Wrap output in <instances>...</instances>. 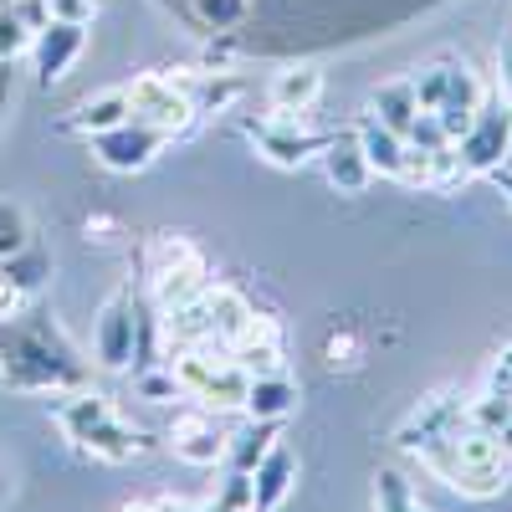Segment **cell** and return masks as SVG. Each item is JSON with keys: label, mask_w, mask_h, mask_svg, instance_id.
Returning <instances> with one entry per match:
<instances>
[{"label": "cell", "mask_w": 512, "mask_h": 512, "mask_svg": "<svg viewBox=\"0 0 512 512\" xmlns=\"http://www.w3.org/2000/svg\"><path fill=\"white\" fill-rule=\"evenodd\" d=\"M205 308H210V338H216L221 349H231L236 338L246 333V323L256 318V308L246 303V297L226 282H210L205 287Z\"/></svg>", "instance_id": "obj_17"}, {"label": "cell", "mask_w": 512, "mask_h": 512, "mask_svg": "<svg viewBox=\"0 0 512 512\" xmlns=\"http://www.w3.org/2000/svg\"><path fill=\"white\" fill-rule=\"evenodd\" d=\"M11 11L26 31H41V26H52V0H11Z\"/></svg>", "instance_id": "obj_29"}, {"label": "cell", "mask_w": 512, "mask_h": 512, "mask_svg": "<svg viewBox=\"0 0 512 512\" xmlns=\"http://www.w3.org/2000/svg\"><path fill=\"white\" fill-rule=\"evenodd\" d=\"M149 282H154V308H159V313L180 308V303H195V297L210 287V277H205V262H200V256H190V262L169 267V272H159V277H149Z\"/></svg>", "instance_id": "obj_19"}, {"label": "cell", "mask_w": 512, "mask_h": 512, "mask_svg": "<svg viewBox=\"0 0 512 512\" xmlns=\"http://www.w3.org/2000/svg\"><path fill=\"white\" fill-rule=\"evenodd\" d=\"M420 502H415V492H410V482L400 477V472H379V482H374V512H415Z\"/></svg>", "instance_id": "obj_25"}, {"label": "cell", "mask_w": 512, "mask_h": 512, "mask_svg": "<svg viewBox=\"0 0 512 512\" xmlns=\"http://www.w3.org/2000/svg\"><path fill=\"white\" fill-rule=\"evenodd\" d=\"M98 11V0H52V21H72V26H88Z\"/></svg>", "instance_id": "obj_30"}, {"label": "cell", "mask_w": 512, "mask_h": 512, "mask_svg": "<svg viewBox=\"0 0 512 512\" xmlns=\"http://www.w3.org/2000/svg\"><path fill=\"white\" fill-rule=\"evenodd\" d=\"M318 159H323V175H328V185L338 195H359L374 180V169H369V159H364V149H359L354 134L349 139H328Z\"/></svg>", "instance_id": "obj_16"}, {"label": "cell", "mask_w": 512, "mask_h": 512, "mask_svg": "<svg viewBox=\"0 0 512 512\" xmlns=\"http://www.w3.org/2000/svg\"><path fill=\"white\" fill-rule=\"evenodd\" d=\"M169 144V134H159V128L139 123V118H128L118 128H108V134L93 139V154L103 169H113V175H139V169L154 164V154Z\"/></svg>", "instance_id": "obj_7"}, {"label": "cell", "mask_w": 512, "mask_h": 512, "mask_svg": "<svg viewBox=\"0 0 512 512\" xmlns=\"http://www.w3.org/2000/svg\"><path fill=\"white\" fill-rule=\"evenodd\" d=\"M507 420H512V400L502 390H482L466 400V425L472 431H487V436H502L507 431Z\"/></svg>", "instance_id": "obj_23"}, {"label": "cell", "mask_w": 512, "mask_h": 512, "mask_svg": "<svg viewBox=\"0 0 512 512\" xmlns=\"http://www.w3.org/2000/svg\"><path fill=\"white\" fill-rule=\"evenodd\" d=\"M180 379V395L195 400L200 410L210 415H226V410H241L246 405V390H251V374L221 349V344H200V349H180L164 359Z\"/></svg>", "instance_id": "obj_2"}, {"label": "cell", "mask_w": 512, "mask_h": 512, "mask_svg": "<svg viewBox=\"0 0 512 512\" xmlns=\"http://www.w3.org/2000/svg\"><path fill=\"white\" fill-rule=\"evenodd\" d=\"M57 420H62V431L72 436V446L98 456V461L118 466V461H134L144 451V436L103 395H67V400H57Z\"/></svg>", "instance_id": "obj_3"}, {"label": "cell", "mask_w": 512, "mask_h": 512, "mask_svg": "<svg viewBox=\"0 0 512 512\" xmlns=\"http://www.w3.org/2000/svg\"><path fill=\"white\" fill-rule=\"evenodd\" d=\"M21 308H26V287L0 267V323H11V318H21Z\"/></svg>", "instance_id": "obj_28"}, {"label": "cell", "mask_w": 512, "mask_h": 512, "mask_svg": "<svg viewBox=\"0 0 512 512\" xmlns=\"http://www.w3.org/2000/svg\"><path fill=\"white\" fill-rule=\"evenodd\" d=\"M195 6L205 11V21H216V26H231L241 11H246V0H195Z\"/></svg>", "instance_id": "obj_31"}, {"label": "cell", "mask_w": 512, "mask_h": 512, "mask_svg": "<svg viewBox=\"0 0 512 512\" xmlns=\"http://www.w3.org/2000/svg\"><path fill=\"white\" fill-rule=\"evenodd\" d=\"M128 113H134L139 123H149V128H159V134H185V128L200 118L195 113V103L185 98V88L175 77H164V72H144V77H134L128 82Z\"/></svg>", "instance_id": "obj_6"}, {"label": "cell", "mask_w": 512, "mask_h": 512, "mask_svg": "<svg viewBox=\"0 0 512 512\" xmlns=\"http://www.w3.org/2000/svg\"><path fill=\"white\" fill-rule=\"evenodd\" d=\"M226 431L216 420H210V410H195V415H185V420H175V431H169V451H175L180 461H190V466H216V461H226Z\"/></svg>", "instance_id": "obj_11"}, {"label": "cell", "mask_w": 512, "mask_h": 512, "mask_svg": "<svg viewBox=\"0 0 512 512\" xmlns=\"http://www.w3.org/2000/svg\"><path fill=\"white\" fill-rule=\"evenodd\" d=\"M354 139H359V149H364V159H369L374 175H384V180H405L410 144L395 134V128H384V123L369 113V118H359V123H354Z\"/></svg>", "instance_id": "obj_13"}, {"label": "cell", "mask_w": 512, "mask_h": 512, "mask_svg": "<svg viewBox=\"0 0 512 512\" xmlns=\"http://www.w3.org/2000/svg\"><path fill=\"white\" fill-rule=\"evenodd\" d=\"M487 390H502V395L512 400V349L497 354V364H492V374H487Z\"/></svg>", "instance_id": "obj_32"}, {"label": "cell", "mask_w": 512, "mask_h": 512, "mask_svg": "<svg viewBox=\"0 0 512 512\" xmlns=\"http://www.w3.org/2000/svg\"><path fill=\"white\" fill-rule=\"evenodd\" d=\"M415 512H431V507H415Z\"/></svg>", "instance_id": "obj_36"}, {"label": "cell", "mask_w": 512, "mask_h": 512, "mask_svg": "<svg viewBox=\"0 0 512 512\" xmlns=\"http://www.w3.org/2000/svg\"><path fill=\"white\" fill-rule=\"evenodd\" d=\"M497 93H502V98H512V41L497 52Z\"/></svg>", "instance_id": "obj_33"}, {"label": "cell", "mask_w": 512, "mask_h": 512, "mask_svg": "<svg viewBox=\"0 0 512 512\" xmlns=\"http://www.w3.org/2000/svg\"><path fill=\"white\" fill-rule=\"evenodd\" d=\"M492 180H497V185L507 190V200H512V175H507V169H497V175H492Z\"/></svg>", "instance_id": "obj_34"}, {"label": "cell", "mask_w": 512, "mask_h": 512, "mask_svg": "<svg viewBox=\"0 0 512 512\" xmlns=\"http://www.w3.org/2000/svg\"><path fill=\"white\" fill-rule=\"evenodd\" d=\"M410 82H415L420 113H436L441 128L451 134V144L466 134V128H472V118H477V108H482V98H487V82L466 67V62H451V57L420 67Z\"/></svg>", "instance_id": "obj_4"}, {"label": "cell", "mask_w": 512, "mask_h": 512, "mask_svg": "<svg viewBox=\"0 0 512 512\" xmlns=\"http://www.w3.org/2000/svg\"><path fill=\"white\" fill-rule=\"evenodd\" d=\"M456 425H466V400H461V395H436V400H420V410L400 425L395 446H400V451H420L425 441H436V436L456 431Z\"/></svg>", "instance_id": "obj_12"}, {"label": "cell", "mask_w": 512, "mask_h": 512, "mask_svg": "<svg viewBox=\"0 0 512 512\" xmlns=\"http://www.w3.org/2000/svg\"><path fill=\"white\" fill-rule=\"evenodd\" d=\"M277 441H282V436H277V420H251L241 436L226 441V466H231V472H256Z\"/></svg>", "instance_id": "obj_22"}, {"label": "cell", "mask_w": 512, "mask_h": 512, "mask_svg": "<svg viewBox=\"0 0 512 512\" xmlns=\"http://www.w3.org/2000/svg\"><path fill=\"white\" fill-rule=\"evenodd\" d=\"M507 144H512V98H502L497 88H487L472 128L456 139L461 169H466V175H497V169L507 164Z\"/></svg>", "instance_id": "obj_5"}, {"label": "cell", "mask_w": 512, "mask_h": 512, "mask_svg": "<svg viewBox=\"0 0 512 512\" xmlns=\"http://www.w3.org/2000/svg\"><path fill=\"white\" fill-rule=\"evenodd\" d=\"M246 420H287L297 410V384L282 374H262V379H251V390H246Z\"/></svg>", "instance_id": "obj_18"}, {"label": "cell", "mask_w": 512, "mask_h": 512, "mask_svg": "<svg viewBox=\"0 0 512 512\" xmlns=\"http://www.w3.org/2000/svg\"><path fill=\"white\" fill-rule=\"evenodd\" d=\"M502 169H507V175H512V144H507V164H502Z\"/></svg>", "instance_id": "obj_35"}, {"label": "cell", "mask_w": 512, "mask_h": 512, "mask_svg": "<svg viewBox=\"0 0 512 512\" xmlns=\"http://www.w3.org/2000/svg\"><path fill=\"white\" fill-rule=\"evenodd\" d=\"M216 502V512H256V482H251V472H231L226 466V482H221V492L210 497Z\"/></svg>", "instance_id": "obj_24"}, {"label": "cell", "mask_w": 512, "mask_h": 512, "mask_svg": "<svg viewBox=\"0 0 512 512\" xmlns=\"http://www.w3.org/2000/svg\"><path fill=\"white\" fill-rule=\"evenodd\" d=\"M190 256H200L185 236H159L154 246H149V277H159V272H169V267H180V262H190Z\"/></svg>", "instance_id": "obj_26"}, {"label": "cell", "mask_w": 512, "mask_h": 512, "mask_svg": "<svg viewBox=\"0 0 512 512\" xmlns=\"http://www.w3.org/2000/svg\"><path fill=\"white\" fill-rule=\"evenodd\" d=\"M93 349L103 369H128L139 359V308H134V292H113L108 308L98 313L93 328Z\"/></svg>", "instance_id": "obj_8"}, {"label": "cell", "mask_w": 512, "mask_h": 512, "mask_svg": "<svg viewBox=\"0 0 512 512\" xmlns=\"http://www.w3.org/2000/svg\"><path fill=\"white\" fill-rule=\"evenodd\" d=\"M134 113H128V93L123 88H108V93H98V98H88V103H77V113L67 118L77 134H88V139H98V134H108V128H118V123H128Z\"/></svg>", "instance_id": "obj_21"}, {"label": "cell", "mask_w": 512, "mask_h": 512, "mask_svg": "<svg viewBox=\"0 0 512 512\" xmlns=\"http://www.w3.org/2000/svg\"><path fill=\"white\" fill-rule=\"evenodd\" d=\"M251 139H256V149H262L272 164H282V169H303L328 144L323 134H308V128L297 123V118H287V113H272L267 123H256Z\"/></svg>", "instance_id": "obj_9"}, {"label": "cell", "mask_w": 512, "mask_h": 512, "mask_svg": "<svg viewBox=\"0 0 512 512\" xmlns=\"http://www.w3.org/2000/svg\"><path fill=\"white\" fill-rule=\"evenodd\" d=\"M415 456L436 482H446L451 492L472 497V502H487L512 482V451L497 436L472 431V425H456V431L425 441Z\"/></svg>", "instance_id": "obj_1"}, {"label": "cell", "mask_w": 512, "mask_h": 512, "mask_svg": "<svg viewBox=\"0 0 512 512\" xmlns=\"http://www.w3.org/2000/svg\"><path fill=\"white\" fill-rule=\"evenodd\" d=\"M374 118L384 128H395V134L405 139L415 118H420V98H415V82L410 77H395V82H379L374 88Z\"/></svg>", "instance_id": "obj_20"}, {"label": "cell", "mask_w": 512, "mask_h": 512, "mask_svg": "<svg viewBox=\"0 0 512 512\" xmlns=\"http://www.w3.org/2000/svg\"><path fill=\"white\" fill-rule=\"evenodd\" d=\"M82 47H88V26H72V21H52V26H41L36 41H31V67L36 77L47 82H62L67 67L82 57Z\"/></svg>", "instance_id": "obj_10"}, {"label": "cell", "mask_w": 512, "mask_h": 512, "mask_svg": "<svg viewBox=\"0 0 512 512\" xmlns=\"http://www.w3.org/2000/svg\"><path fill=\"white\" fill-rule=\"evenodd\" d=\"M31 41H36V31H26V26L16 21L11 6H0V62H11V57L31 52Z\"/></svg>", "instance_id": "obj_27"}, {"label": "cell", "mask_w": 512, "mask_h": 512, "mask_svg": "<svg viewBox=\"0 0 512 512\" xmlns=\"http://www.w3.org/2000/svg\"><path fill=\"white\" fill-rule=\"evenodd\" d=\"M251 482H256V512H277L292 497V487H297V456H292V446L277 441L267 451V461L251 472Z\"/></svg>", "instance_id": "obj_15"}, {"label": "cell", "mask_w": 512, "mask_h": 512, "mask_svg": "<svg viewBox=\"0 0 512 512\" xmlns=\"http://www.w3.org/2000/svg\"><path fill=\"white\" fill-rule=\"evenodd\" d=\"M267 98H272V113L303 118V113H308V108L323 98V72H318L313 62H303V67H282V72L272 77Z\"/></svg>", "instance_id": "obj_14"}]
</instances>
